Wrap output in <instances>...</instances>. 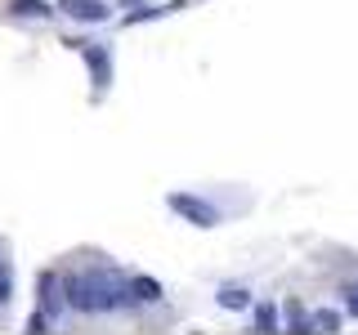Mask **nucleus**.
<instances>
[{
  "label": "nucleus",
  "instance_id": "obj_12",
  "mask_svg": "<svg viewBox=\"0 0 358 335\" xmlns=\"http://www.w3.org/2000/svg\"><path fill=\"white\" fill-rule=\"evenodd\" d=\"M350 313L358 318V290H350Z\"/></svg>",
  "mask_w": 358,
  "mask_h": 335
},
{
  "label": "nucleus",
  "instance_id": "obj_8",
  "mask_svg": "<svg viewBox=\"0 0 358 335\" xmlns=\"http://www.w3.org/2000/svg\"><path fill=\"white\" fill-rule=\"evenodd\" d=\"M255 331H260V335L278 331V308L273 304H260V308H255Z\"/></svg>",
  "mask_w": 358,
  "mask_h": 335
},
{
  "label": "nucleus",
  "instance_id": "obj_1",
  "mask_svg": "<svg viewBox=\"0 0 358 335\" xmlns=\"http://www.w3.org/2000/svg\"><path fill=\"white\" fill-rule=\"evenodd\" d=\"M130 299H134L130 295V282L121 273H108V268L67 277V304L81 308V313H108V308L130 304Z\"/></svg>",
  "mask_w": 358,
  "mask_h": 335
},
{
  "label": "nucleus",
  "instance_id": "obj_2",
  "mask_svg": "<svg viewBox=\"0 0 358 335\" xmlns=\"http://www.w3.org/2000/svg\"><path fill=\"white\" fill-rule=\"evenodd\" d=\"M171 210L175 215H184L188 223H197V228H215V206H206L201 197H188V193H171Z\"/></svg>",
  "mask_w": 358,
  "mask_h": 335
},
{
  "label": "nucleus",
  "instance_id": "obj_11",
  "mask_svg": "<svg viewBox=\"0 0 358 335\" xmlns=\"http://www.w3.org/2000/svg\"><path fill=\"white\" fill-rule=\"evenodd\" d=\"M9 295H14V268L0 264V304H9Z\"/></svg>",
  "mask_w": 358,
  "mask_h": 335
},
{
  "label": "nucleus",
  "instance_id": "obj_7",
  "mask_svg": "<svg viewBox=\"0 0 358 335\" xmlns=\"http://www.w3.org/2000/svg\"><path fill=\"white\" fill-rule=\"evenodd\" d=\"M246 304H251V295L242 286H220V308H246Z\"/></svg>",
  "mask_w": 358,
  "mask_h": 335
},
{
  "label": "nucleus",
  "instance_id": "obj_5",
  "mask_svg": "<svg viewBox=\"0 0 358 335\" xmlns=\"http://www.w3.org/2000/svg\"><path fill=\"white\" fill-rule=\"evenodd\" d=\"M130 295L143 299V304H157V299H162V286H157L152 277H130Z\"/></svg>",
  "mask_w": 358,
  "mask_h": 335
},
{
  "label": "nucleus",
  "instance_id": "obj_6",
  "mask_svg": "<svg viewBox=\"0 0 358 335\" xmlns=\"http://www.w3.org/2000/svg\"><path fill=\"white\" fill-rule=\"evenodd\" d=\"M85 63H90V72H94V85H108V54L85 45Z\"/></svg>",
  "mask_w": 358,
  "mask_h": 335
},
{
  "label": "nucleus",
  "instance_id": "obj_4",
  "mask_svg": "<svg viewBox=\"0 0 358 335\" xmlns=\"http://www.w3.org/2000/svg\"><path fill=\"white\" fill-rule=\"evenodd\" d=\"M9 14H18V18H50L54 9L45 5V0H9Z\"/></svg>",
  "mask_w": 358,
  "mask_h": 335
},
{
  "label": "nucleus",
  "instance_id": "obj_3",
  "mask_svg": "<svg viewBox=\"0 0 358 335\" xmlns=\"http://www.w3.org/2000/svg\"><path fill=\"white\" fill-rule=\"evenodd\" d=\"M59 14L76 18V22H103L108 9H103V0H59Z\"/></svg>",
  "mask_w": 358,
  "mask_h": 335
},
{
  "label": "nucleus",
  "instance_id": "obj_9",
  "mask_svg": "<svg viewBox=\"0 0 358 335\" xmlns=\"http://www.w3.org/2000/svg\"><path fill=\"white\" fill-rule=\"evenodd\" d=\"M313 327H318V331H341V313H336V308H318V313H313Z\"/></svg>",
  "mask_w": 358,
  "mask_h": 335
},
{
  "label": "nucleus",
  "instance_id": "obj_10",
  "mask_svg": "<svg viewBox=\"0 0 358 335\" xmlns=\"http://www.w3.org/2000/svg\"><path fill=\"white\" fill-rule=\"evenodd\" d=\"M287 331H309V318H305V308H300L296 304V299H291V304H287Z\"/></svg>",
  "mask_w": 358,
  "mask_h": 335
}]
</instances>
